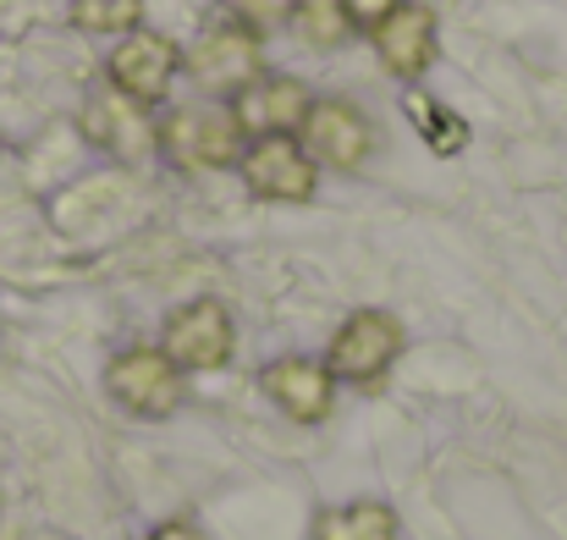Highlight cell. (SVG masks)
<instances>
[{
	"label": "cell",
	"instance_id": "cell-1",
	"mask_svg": "<svg viewBox=\"0 0 567 540\" xmlns=\"http://www.w3.org/2000/svg\"><path fill=\"white\" fill-rule=\"evenodd\" d=\"M155 150L177 166V172H231L248 150L243 128L231 122L226 105H172L161 122H155Z\"/></svg>",
	"mask_w": 567,
	"mask_h": 540
},
{
	"label": "cell",
	"instance_id": "cell-2",
	"mask_svg": "<svg viewBox=\"0 0 567 540\" xmlns=\"http://www.w3.org/2000/svg\"><path fill=\"white\" fill-rule=\"evenodd\" d=\"M402 348H408V332H402V320L391 309H353L337 326L331 348H326V369L337 375V386H364L370 391V386H380L391 375Z\"/></svg>",
	"mask_w": 567,
	"mask_h": 540
},
{
	"label": "cell",
	"instance_id": "cell-3",
	"mask_svg": "<svg viewBox=\"0 0 567 540\" xmlns=\"http://www.w3.org/2000/svg\"><path fill=\"white\" fill-rule=\"evenodd\" d=\"M298 144L309 150V161L320 172H364L375 155V122L359 100L342 94H315L309 116L298 128Z\"/></svg>",
	"mask_w": 567,
	"mask_h": 540
},
{
	"label": "cell",
	"instance_id": "cell-4",
	"mask_svg": "<svg viewBox=\"0 0 567 540\" xmlns=\"http://www.w3.org/2000/svg\"><path fill=\"white\" fill-rule=\"evenodd\" d=\"M183 72L198 89L231 100L243 83H254L265 72V39L254 28L231 22V17H215V22L198 28V39L183 50Z\"/></svg>",
	"mask_w": 567,
	"mask_h": 540
},
{
	"label": "cell",
	"instance_id": "cell-5",
	"mask_svg": "<svg viewBox=\"0 0 567 540\" xmlns=\"http://www.w3.org/2000/svg\"><path fill=\"white\" fill-rule=\"evenodd\" d=\"M177 78H183V44L172 33H161V28H133L105 55V83L116 94H127L133 105H144V111L166 105Z\"/></svg>",
	"mask_w": 567,
	"mask_h": 540
},
{
	"label": "cell",
	"instance_id": "cell-6",
	"mask_svg": "<svg viewBox=\"0 0 567 540\" xmlns=\"http://www.w3.org/2000/svg\"><path fill=\"white\" fill-rule=\"evenodd\" d=\"M161 354L183 375H215L237 354V320L220 298H188L161 326Z\"/></svg>",
	"mask_w": 567,
	"mask_h": 540
},
{
	"label": "cell",
	"instance_id": "cell-7",
	"mask_svg": "<svg viewBox=\"0 0 567 540\" xmlns=\"http://www.w3.org/2000/svg\"><path fill=\"white\" fill-rule=\"evenodd\" d=\"M105 391L133 419H172L183 408V369L161 354V343H138L105 364Z\"/></svg>",
	"mask_w": 567,
	"mask_h": 540
},
{
	"label": "cell",
	"instance_id": "cell-8",
	"mask_svg": "<svg viewBox=\"0 0 567 540\" xmlns=\"http://www.w3.org/2000/svg\"><path fill=\"white\" fill-rule=\"evenodd\" d=\"M243 187L265 204H309L320 193V166L309 161V150L298 144V133H270V139H248L243 161Z\"/></svg>",
	"mask_w": 567,
	"mask_h": 540
},
{
	"label": "cell",
	"instance_id": "cell-9",
	"mask_svg": "<svg viewBox=\"0 0 567 540\" xmlns=\"http://www.w3.org/2000/svg\"><path fill=\"white\" fill-rule=\"evenodd\" d=\"M309 89L292 78V72H259L254 83H243L231 100H226V111H231V122L243 128V139H270V133H298L303 128V116H309Z\"/></svg>",
	"mask_w": 567,
	"mask_h": 540
},
{
	"label": "cell",
	"instance_id": "cell-10",
	"mask_svg": "<svg viewBox=\"0 0 567 540\" xmlns=\"http://www.w3.org/2000/svg\"><path fill=\"white\" fill-rule=\"evenodd\" d=\"M370 39H375L380 67H385L396 83H408V89H413V83L435 67V55H441V22H435V11H430L424 0H402Z\"/></svg>",
	"mask_w": 567,
	"mask_h": 540
},
{
	"label": "cell",
	"instance_id": "cell-11",
	"mask_svg": "<svg viewBox=\"0 0 567 540\" xmlns=\"http://www.w3.org/2000/svg\"><path fill=\"white\" fill-rule=\"evenodd\" d=\"M259 391L292 419V425H320L337 408V375L326 369V359L309 354H281L259 369Z\"/></svg>",
	"mask_w": 567,
	"mask_h": 540
},
{
	"label": "cell",
	"instance_id": "cell-12",
	"mask_svg": "<svg viewBox=\"0 0 567 540\" xmlns=\"http://www.w3.org/2000/svg\"><path fill=\"white\" fill-rule=\"evenodd\" d=\"M83 133H89L100 150L122 155V161H138V155L155 150V116H150L144 105H133L127 94H116V89H105V94L89 100Z\"/></svg>",
	"mask_w": 567,
	"mask_h": 540
},
{
	"label": "cell",
	"instance_id": "cell-13",
	"mask_svg": "<svg viewBox=\"0 0 567 540\" xmlns=\"http://www.w3.org/2000/svg\"><path fill=\"white\" fill-rule=\"evenodd\" d=\"M402 524L385 502H342V508H320L309 540H396Z\"/></svg>",
	"mask_w": 567,
	"mask_h": 540
},
{
	"label": "cell",
	"instance_id": "cell-14",
	"mask_svg": "<svg viewBox=\"0 0 567 540\" xmlns=\"http://www.w3.org/2000/svg\"><path fill=\"white\" fill-rule=\"evenodd\" d=\"M408 116H413L419 139H424L435 155H457V150L468 144V122H463L457 111H446L441 100H424L419 89H408Z\"/></svg>",
	"mask_w": 567,
	"mask_h": 540
},
{
	"label": "cell",
	"instance_id": "cell-15",
	"mask_svg": "<svg viewBox=\"0 0 567 540\" xmlns=\"http://www.w3.org/2000/svg\"><path fill=\"white\" fill-rule=\"evenodd\" d=\"M72 22H78V33L122 39V33L144 28V0H72Z\"/></svg>",
	"mask_w": 567,
	"mask_h": 540
},
{
	"label": "cell",
	"instance_id": "cell-16",
	"mask_svg": "<svg viewBox=\"0 0 567 540\" xmlns=\"http://www.w3.org/2000/svg\"><path fill=\"white\" fill-rule=\"evenodd\" d=\"M292 28H298L315 50H337V44L353 33L342 0H292Z\"/></svg>",
	"mask_w": 567,
	"mask_h": 540
},
{
	"label": "cell",
	"instance_id": "cell-17",
	"mask_svg": "<svg viewBox=\"0 0 567 540\" xmlns=\"http://www.w3.org/2000/svg\"><path fill=\"white\" fill-rule=\"evenodd\" d=\"M220 17H231V22H243L265 39V33L292 22V0H220Z\"/></svg>",
	"mask_w": 567,
	"mask_h": 540
},
{
	"label": "cell",
	"instance_id": "cell-18",
	"mask_svg": "<svg viewBox=\"0 0 567 540\" xmlns=\"http://www.w3.org/2000/svg\"><path fill=\"white\" fill-rule=\"evenodd\" d=\"M348 6V22H353V33H375L380 22L402 6V0H342Z\"/></svg>",
	"mask_w": 567,
	"mask_h": 540
},
{
	"label": "cell",
	"instance_id": "cell-19",
	"mask_svg": "<svg viewBox=\"0 0 567 540\" xmlns=\"http://www.w3.org/2000/svg\"><path fill=\"white\" fill-rule=\"evenodd\" d=\"M144 540H204V536H198V524H193V519H166V524H155Z\"/></svg>",
	"mask_w": 567,
	"mask_h": 540
}]
</instances>
